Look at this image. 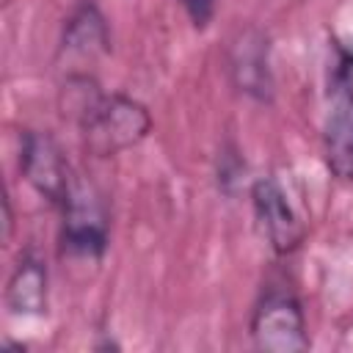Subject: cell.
I'll list each match as a JSON object with an SVG mask.
<instances>
[{"instance_id":"6da1fadb","label":"cell","mask_w":353,"mask_h":353,"mask_svg":"<svg viewBox=\"0 0 353 353\" xmlns=\"http://www.w3.org/2000/svg\"><path fill=\"white\" fill-rule=\"evenodd\" d=\"M80 130H83L85 149L91 154L110 157L143 141L152 130V116L141 102L130 97L102 94L94 102V108L80 119Z\"/></svg>"},{"instance_id":"7a4b0ae2","label":"cell","mask_w":353,"mask_h":353,"mask_svg":"<svg viewBox=\"0 0 353 353\" xmlns=\"http://www.w3.org/2000/svg\"><path fill=\"white\" fill-rule=\"evenodd\" d=\"M251 336L259 350L298 353L309 347L301 301L287 287H268L251 317Z\"/></svg>"},{"instance_id":"3957f363","label":"cell","mask_w":353,"mask_h":353,"mask_svg":"<svg viewBox=\"0 0 353 353\" xmlns=\"http://www.w3.org/2000/svg\"><path fill=\"white\" fill-rule=\"evenodd\" d=\"M61 207H63V232H61L63 251L97 262L108 243V221L99 199L83 182L74 179Z\"/></svg>"},{"instance_id":"277c9868","label":"cell","mask_w":353,"mask_h":353,"mask_svg":"<svg viewBox=\"0 0 353 353\" xmlns=\"http://www.w3.org/2000/svg\"><path fill=\"white\" fill-rule=\"evenodd\" d=\"M19 165H22L25 179L50 204H63V199H66V193H69L74 179L69 176V165H66L58 143L47 132H36V130L22 132Z\"/></svg>"},{"instance_id":"5b68a950","label":"cell","mask_w":353,"mask_h":353,"mask_svg":"<svg viewBox=\"0 0 353 353\" xmlns=\"http://www.w3.org/2000/svg\"><path fill=\"white\" fill-rule=\"evenodd\" d=\"M251 201H254V215L259 221L262 234L268 237L270 248L276 254H292L303 243V226L287 201L281 185L270 176H262L251 188Z\"/></svg>"},{"instance_id":"8992f818","label":"cell","mask_w":353,"mask_h":353,"mask_svg":"<svg viewBox=\"0 0 353 353\" xmlns=\"http://www.w3.org/2000/svg\"><path fill=\"white\" fill-rule=\"evenodd\" d=\"M6 306L14 314H44L47 312V268L33 254H25L14 268L6 287Z\"/></svg>"},{"instance_id":"52a82bcc","label":"cell","mask_w":353,"mask_h":353,"mask_svg":"<svg viewBox=\"0 0 353 353\" xmlns=\"http://www.w3.org/2000/svg\"><path fill=\"white\" fill-rule=\"evenodd\" d=\"M108 28L94 3H83L63 28V52L77 58H94L108 52Z\"/></svg>"},{"instance_id":"ba28073f","label":"cell","mask_w":353,"mask_h":353,"mask_svg":"<svg viewBox=\"0 0 353 353\" xmlns=\"http://www.w3.org/2000/svg\"><path fill=\"white\" fill-rule=\"evenodd\" d=\"M232 72L237 85L256 97V99H268L270 97V72H268V47L256 33L243 36V41L234 47L232 55Z\"/></svg>"},{"instance_id":"9c48e42d","label":"cell","mask_w":353,"mask_h":353,"mask_svg":"<svg viewBox=\"0 0 353 353\" xmlns=\"http://www.w3.org/2000/svg\"><path fill=\"white\" fill-rule=\"evenodd\" d=\"M325 154L336 176L353 182V105L339 102L325 130Z\"/></svg>"},{"instance_id":"30bf717a","label":"cell","mask_w":353,"mask_h":353,"mask_svg":"<svg viewBox=\"0 0 353 353\" xmlns=\"http://www.w3.org/2000/svg\"><path fill=\"white\" fill-rule=\"evenodd\" d=\"M196 28H207L215 14V0H179Z\"/></svg>"},{"instance_id":"8fae6325","label":"cell","mask_w":353,"mask_h":353,"mask_svg":"<svg viewBox=\"0 0 353 353\" xmlns=\"http://www.w3.org/2000/svg\"><path fill=\"white\" fill-rule=\"evenodd\" d=\"M336 83H339L342 99L353 105V52H342L339 72H336Z\"/></svg>"}]
</instances>
